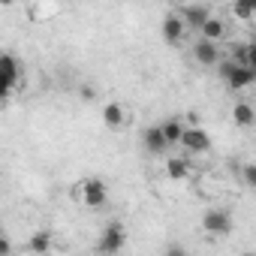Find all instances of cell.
Returning a JSON list of instances; mask_svg holds the SVG:
<instances>
[{"label":"cell","instance_id":"cell-1","mask_svg":"<svg viewBox=\"0 0 256 256\" xmlns=\"http://www.w3.org/2000/svg\"><path fill=\"white\" fill-rule=\"evenodd\" d=\"M78 199L88 208H102L106 199H108V190L100 178H84V181H78Z\"/></svg>","mask_w":256,"mask_h":256},{"label":"cell","instance_id":"cell-12","mask_svg":"<svg viewBox=\"0 0 256 256\" xmlns=\"http://www.w3.org/2000/svg\"><path fill=\"white\" fill-rule=\"evenodd\" d=\"M102 124L108 126V130H120V126H124V108H120V102H106L102 106Z\"/></svg>","mask_w":256,"mask_h":256},{"label":"cell","instance_id":"cell-18","mask_svg":"<svg viewBox=\"0 0 256 256\" xmlns=\"http://www.w3.org/2000/svg\"><path fill=\"white\" fill-rule=\"evenodd\" d=\"M241 178H244V184H247L250 190H256V163H247V166L241 169Z\"/></svg>","mask_w":256,"mask_h":256},{"label":"cell","instance_id":"cell-10","mask_svg":"<svg viewBox=\"0 0 256 256\" xmlns=\"http://www.w3.org/2000/svg\"><path fill=\"white\" fill-rule=\"evenodd\" d=\"M181 16H184V22H187V28H190V30H202V24L211 18L208 6H202V4H196V6H184V10H181Z\"/></svg>","mask_w":256,"mask_h":256},{"label":"cell","instance_id":"cell-8","mask_svg":"<svg viewBox=\"0 0 256 256\" xmlns=\"http://www.w3.org/2000/svg\"><path fill=\"white\" fill-rule=\"evenodd\" d=\"M0 64H4V96H10L16 88H18V60L12 54H4L0 58Z\"/></svg>","mask_w":256,"mask_h":256},{"label":"cell","instance_id":"cell-2","mask_svg":"<svg viewBox=\"0 0 256 256\" xmlns=\"http://www.w3.org/2000/svg\"><path fill=\"white\" fill-rule=\"evenodd\" d=\"M124 241H126L124 223L112 220V223L102 229V235H100V241H96V250H100V253H118V250L124 247Z\"/></svg>","mask_w":256,"mask_h":256},{"label":"cell","instance_id":"cell-14","mask_svg":"<svg viewBox=\"0 0 256 256\" xmlns=\"http://www.w3.org/2000/svg\"><path fill=\"white\" fill-rule=\"evenodd\" d=\"M24 250H28V253H48V250H52V232L42 229V232L30 235V241L24 244Z\"/></svg>","mask_w":256,"mask_h":256},{"label":"cell","instance_id":"cell-9","mask_svg":"<svg viewBox=\"0 0 256 256\" xmlns=\"http://www.w3.org/2000/svg\"><path fill=\"white\" fill-rule=\"evenodd\" d=\"M226 88H229V90H244V88H253V66L238 64V66L232 70V76L226 78Z\"/></svg>","mask_w":256,"mask_h":256},{"label":"cell","instance_id":"cell-22","mask_svg":"<svg viewBox=\"0 0 256 256\" xmlns=\"http://www.w3.org/2000/svg\"><path fill=\"white\" fill-rule=\"evenodd\" d=\"M78 94H82V100H94V88H88V84H84Z\"/></svg>","mask_w":256,"mask_h":256},{"label":"cell","instance_id":"cell-19","mask_svg":"<svg viewBox=\"0 0 256 256\" xmlns=\"http://www.w3.org/2000/svg\"><path fill=\"white\" fill-rule=\"evenodd\" d=\"M247 66H253V70H256V42H250V46H247Z\"/></svg>","mask_w":256,"mask_h":256},{"label":"cell","instance_id":"cell-6","mask_svg":"<svg viewBox=\"0 0 256 256\" xmlns=\"http://www.w3.org/2000/svg\"><path fill=\"white\" fill-rule=\"evenodd\" d=\"M181 145H184L190 154H205V151H211V136L202 130V126H187Z\"/></svg>","mask_w":256,"mask_h":256},{"label":"cell","instance_id":"cell-17","mask_svg":"<svg viewBox=\"0 0 256 256\" xmlns=\"http://www.w3.org/2000/svg\"><path fill=\"white\" fill-rule=\"evenodd\" d=\"M232 16H235L238 22L256 18V0H232Z\"/></svg>","mask_w":256,"mask_h":256},{"label":"cell","instance_id":"cell-20","mask_svg":"<svg viewBox=\"0 0 256 256\" xmlns=\"http://www.w3.org/2000/svg\"><path fill=\"white\" fill-rule=\"evenodd\" d=\"M10 253H12V244L4 238V241H0V256H10Z\"/></svg>","mask_w":256,"mask_h":256},{"label":"cell","instance_id":"cell-23","mask_svg":"<svg viewBox=\"0 0 256 256\" xmlns=\"http://www.w3.org/2000/svg\"><path fill=\"white\" fill-rule=\"evenodd\" d=\"M0 4H4V6H10V4H12V0H0Z\"/></svg>","mask_w":256,"mask_h":256},{"label":"cell","instance_id":"cell-5","mask_svg":"<svg viewBox=\"0 0 256 256\" xmlns=\"http://www.w3.org/2000/svg\"><path fill=\"white\" fill-rule=\"evenodd\" d=\"M217 46H220V42L199 36V40L193 42V60H196L199 66H217V64H220V48H217Z\"/></svg>","mask_w":256,"mask_h":256},{"label":"cell","instance_id":"cell-11","mask_svg":"<svg viewBox=\"0 0 256 256\" xmlns=\"http://www.w3.org/2000/svg\"><path fill=\"white\" fill-rule=\"evenodd\" d=\"M232 120H235L238 126H253V124H256V108L241 100V102L232 106Z\"/></svg>","mask_w":256,"mask_h":256},{"label":"cell","instance_id":"cell-13","mask_svg":"<svg viewBox=\"0 0 256 256\" xmlns=\"http://www.w3.org/2000/svg\"><path fill=\"white\" fill-rule=\"evenodd\" d=\"M160 126H163V133H166L169 145H181V139H184V130H187V124H184L181 118H169V120H163Z\"/></svg>","mask_w":256,"mask_h":256},{"label":"cell","instance_id":"cell-16","mask_svg":"<svg viewBox=\"0 0 256 256\" xmlns=\"http://www.w3.org/2000/svg\"><path fill=\"white\" fill-rule=\"evenodd\" d=\"M166 175H169L172 181H184V178H190V163L181 160V157H169V163H166Z\"/></svg>","mask_w":256,"mask_h":256},{"label":"cell","instance_id":"cell-7","mask_svg":"<svg viewBox=\"0 0 256 256\" xmlns=\"http://www.w3.org/2000/svg\"><path fill=\"white\" fill-rule=\"evenodd\" d=\"M142 145H145V151L154 154V157H160V154H166V151L172 148L169 139H166V133H163V126H148V130L142 133Z\"/></svg>","mask_w":256,"mask_h":256},{"label":"cell","instance_id":"cell-21","mask_svg":"<svg viewBox=\"0 0 256 256\" xmlns=\"http://www.w3.org/2000/svg\"><path fill=\"white\" fill-rule=\"evenodd\" d=\"M187 126H199V114L196 112H187Z\"/></svg>","mask_w":256,"mask_h":256},{"label":"cell","instance_id":"cell-4","mask_svg":"<svg viewBox=\"0 0 256 256\" xmlns=\"http://www.w3.org/2000/svg\"><path fill=\"white\" fill-rule=\"evenodd\" d=\"M187 30H190V28H187V22H184L181 12H169V16L163 18V28H160V34H163V40H166L169 46H181V40H184Z\"/></svg>","mask_w":256,"mask_h":256},{"label":"cell","instance_id":"cell-24","mask_svg":"<svg viewBox=\"0 0 256 256\" xmlns=\"http://www.w3.org/2000/svg\"><path fill=\"white\" fill-rule=\"evenodd\" d=\"M253 88H256V70H253Z\"/></svg>","mask_w":256,"mask_h":256},{"label":"cell","instance_id":"cell-3","mask_svg":"<svg viewBox=\"0 0 256 256\" xmlns=\"http://www.w3.org/2000/svg\"><path fill=\"white\" fill-rule=\"evenodd\" d=\"M202 229H205L208 235H229V232H232V217H229V211H223V208L205 211Z\"/></svg>","mask_w":256,"mask_h":256},{"label":"cell","instance_id":"cell-15","mask_svg":"<svg viewBox=\"0 0 256 256\" xmlns=\"http://www.w3.org/2000/svg\"><path fill=\"white\" fill-rule=\"evenodd\" d=\"M199 34H202L205 40H214V42H220V40L226 36V24H223L217 16H211V18L202 24V30H199Z\"/></svg>","mask_w":256,"mask_h":256}]
</instances>
